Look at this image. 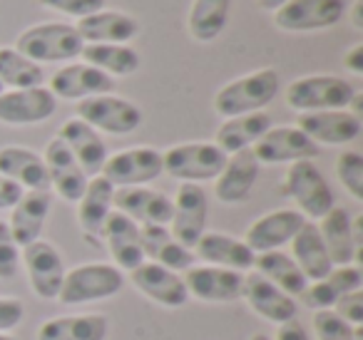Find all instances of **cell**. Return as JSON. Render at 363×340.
<instances>
[{
	"label": "cell",
	"mask_w": 363,
	"mask_h": 340,
	"mask_svg": "<svg viewBox=\"0 0 363 340\" xmlns=\"http://www.w3.org/2000/svg\"><path fill=\"white\" fill-rule=\"evenodd\" d=\"M279 87H281V80L274 67L254 70L249 75L227 82L214 95V112L224 120L249 115V112H262L279 95Z\"/></svg>",
	"instance_id": "obj_1"
},
{
	"label": "cell",
	"mask_w": 363,
	"mask_h": 340,
	"mask_svg": "<svg viewBox=\"0 0 363 340\" xmlns=\"http://www.w3.org/2000/svg\"><path fill=\"white\" fill-rule=\"evenodd\" d=\"M125 288V271H120L115 264H82L65 271L57 300L65 305H82L95 303V300L115 298Z\"/></svg>",
	"instance_id": "obj_2"
},
{
	"label": "cell",
	"mask_w": 363,
	"mask_h": 340,
	"mask_svg": "<svg viewBox=\"0 0 363 340\" xmlns=\"http://www.w3.org/2000/svg\"><path fill=\"white\" fill-rule=\"evenodd\" d=\"M82 47L85 42L77 35L75 26H67V23H40L23 30L16 40V50L38 65L70 62L80 57Z\"/></svg>",
	"instance_id": "obj_3"
},
{
	"label": "cell",
	"mask_w": 363,
	"mask_h": 340,
	"mask_svg": "<svg viewBox=\"0 0 363 340\" xmlns=\"http://www.w3.org/2000/svg\"><path fill=\"white\" fill-rule=\"evenodd\" d=\"M227 154L214 142H187L174 144L162 154V166L172 179L182 184H202L222 174Z\"/></svg>",
	"instance_id": "obj_4"
},
{
	"label": "cell",
	"mask_w": 363,
	"mask_h": 340,
	"mask_svg": "<svg viewBox=\"0 0 363 340\" xmlns=\"http://www.w3.org/2000/svg\"><path fill=\"white\" fill-rule=\"evenodd\" d=\"M356 87L348 80L336 75H308L289 82L286 105L296 110L298 115L306 112H328V110H346Z\"/></svg>",
	"instance_id": "obj_5"
},
{
	"label": "cell",
	"mask_w": 363,
	"mask_h": 340,
	"mask_svg": "<svg viewBox=\"0 0 363 340\" xmlns=\"http://www.w3.org/2000/svg\"><path fill=\"white\" fill-rule=\"evenodd\" d=\"M284 191L291 196L294 204L298 206L303 219L318 221L333 209V191L328 186L326 176L321 174L311 159H301L289 164L286 176H284Z\"/></svg>",
	"instance_id": "obj_6"
},
{
	"label": "cell",
	"mask_w": 363,
	"mask_h": 340,
	"mask_svg": "<svg viewBox=\"0 0 363 340\" xmlns=\"http://www.w3.org/2000/svg\"><path fill=\"white\" fill-rule=\"evenodd\" d=\"M77 117L97 132L132 135L142 125V110L117 95H95L77 102Z\"/></svg>",
	"instance_id": "obj_7"
},
{
	"label": "cell",
	"mask_w": 363,
	"mask_h": 340,
	"mask_svg": "<svg viewBox=\"0 0 363 340\" xmlns=\"http://www.w3.org/2000/svg\"><path fill=\"white\" fill-rule=\"evenodd\" d=\"M162 171H164V166H162L160 149H155V147H130V149L115 152V154L107 157L100 174L115 189H125V186L150 184Z\"/></svg>",
	"instance_id": "obj_8"
},
{
	"label": "cell",
	"mask_w": 363,
	"mask_h": 340,
	"mask_svg": "<svg viewBox=\"0 0 363 340\" xmlns=\"http://www.w3.org/2000/svg\"><path fill=\"white\" fill-rule=\"evenodd\" d=\"M346 16L343 0H289L274 11V26L286 33L326 30L341 23Z\"/></svg>",
	"instance_id": "obj_9"
},
{
	"label": "cell",
	"mask_w": 363,
	"mask_h": 340,
	"mask_svg": "<svg viewBox=\"0 0 363 340\" xmlns=\"http://www.w3.org/2000/svg\"><path fill=\"white\" fill-rule=\"evenodd\" d=\"M207 219H209V201L202 186L179 184L174 199H172L169 234L184 249H194V244L207 231Z\"/></svg>",
	"instance_id": "obj_10"
},
{
	"label": "cell",
	"mask_w": 363,
	"mask_h": 340,
	"mask_svg": "<svg viewBox=\"0 0 363 340\" xmlns=\"http://www.w3.org/2000/svg\"><path fill=\"white\" fill-rule=\"evenodd\" d=\"M21 264H26L33 293L43 300H57L62 278H65V261L60 251L50 241L38 239L23 249Z\"/></svg>",
	"instance_id": "obj_11"
},
{
	"label": "cell",
	"mask_w": 363,
	"mask_h": 340,
	"mask_svg": "<svg viewBox=\"0 0 363 340\" xmlns=\"http://www.w3.org/2000/svg\"><path fill=\"white\" fill-rule=\"evenodd\" d=\"M252 152L259 164H294L301 159L313 162L321 154V147L308 140L298 127H269Z\"/></svg>",
	"instance_id": "obj_12"
},
{
	"label": "cell",
	"mask_w": 363,
	"mask_h": 340,
	"mask_svg": "<svg viewBox=\"0 0 363 340\" xmlns=\"http://www.w3.org/2000/svg\"><path fill=\"white\" fill-rule=\"evenodd\" d=\"M189 298L204 303H234L244 295V273L219 266H192L184 271Z\"/></svg>",
	"instance_id": "obj_13"
},
{
	"label": "cell",
	"mask_w": 363,
	"mask_h": 340,
	"mask_svg": "<svg viewBox=\"0 0 363 340\" xmlns=\"http://www.w3.org/2000/svg\"><path fill=\"white\" fill-rule=\"evenodd\" d=\"M57 110V97L43 87H28V90H3L0 92V122L11 127L40 125L50 120Z\"/></svg>",
	"instance_id": "obj_14"
},
{
	"label": "cell",
	"mask_w": 363,
	"mask_h": 340,
	"mask_svg": "<svg viewBox=\"0 0 363 340\" xmlns=\"http://www.w3.org/2000/svg\"><path fill=\"white\" fill-rule=\"evenodd\" d=\"M43 162H45V169H48L50 191H55L62 201L77 204L80 196L85 194V186L90 181V176L82 171V166L77 164V159L72 157V152L67 149V144L60 137H52L48 142Z\"/></svg>",
	"instance_id": "obj_15"
},
{
	"label": "cell",
	"mask_w": 363,
	"mask_h": 340,
	"mask_svg": "<svg viewBox=\"0 0 363 340\" xmlns=\"http://www.w3.org/2000/svg\"><path fill=\"white\" fill-rule=\"evenodd\" d=\"M130 283L140 290L142 295H147L150 300H155L162 308H182L189 303V293L184 278L174 271L164 268L160 264L152 261H142L137 268L130 271Z\"/></svg>",
	"instance_id": "obj_16"
},
{
	"label": "cell",
	"mask_w": 363,
	"mask_h": 340,
	"mask_svg": "<svg viewBox=\"0 0 363 340\" xmlns=\"http://www.w3.org/2000/svg\"><path fill=\"white\" fill-rule=\"evenodd\" d=\"M306 224L301 211L296 209H277L269 214L259 216L252 226L247 229L244 244L254 251V254H267V251H281L284 244H291L294 236L301 231Z\"/></svg>",
	"instance_id": "obj_17"
},
{
	"label": "cell",
	"mask_w": 363,
	"mask_h": 340,
	"mask_svg": "<svg viewBox=\"0 0 363 340\" xmlns=\"http://www.w3.org/2000/svg\"><path fill=\"white\" fill-rule=\"evenodd\" d=\"M112 209L125 214L135 224L167 226L172 221V199L150 186H125L115 189Z\"/></svg>",
	"instance_id": "obj_18"
},
{
	"label": "cell",
	"mask_w": 363,
	"mask_h": 340,
	"mask_svg": "<svg viewBox=\"0 0 363 340\" xmlns=\"http://www.w3.org/2000/svg\"><path fill=\"white\" fill-rule=\"evenodd\" d=\"M48 90L60 100H87L95 95H110L115 90V80L97 67L85 65V62H70V65L60 67L55 75L50 77Z\"/></svg>",
	"instance_id": "obj_19"
},
{
	"label": "cell",
	"mask_w": 363,
	"mask_h": 340,
	"mask_svg": "<svg viewBox=\"0 0 363 340\" xmlns=\"http://www.w3.org/2000/svg\"><path fill=\"white\" fill-rule=\"evenodd\" d=\"M296 127L311 142L321 144H348L358 140L363 130L361 117L351 115L348 110H328V112H306L298 115Z\"/></svg>",
	"instance_id": "obj_20"
},
{
	"label": "cell",
	"mask_w": 363,
	"mask_h": 340,
	"mask_svg": "<svg viewBox=\"0 0 363 340\" xmlns=\"http://www.w3.org/2000/svg\"><path fill=\"white\" fill-rule=\"evenodd\" d=\"M244 300L247 305L259 315V318L269 320V323H286L294 320L298 313L296 298H291L289 293H284L281 288H277L274 283H269L267 278H262L259 273H244Z\"/></svg>",
	"instance_id": "obj_21"
},
{
	"label": "cell",
	"mask_w": 363,
	"mask_h": 340,
	"mask_svg": "<svg viewBox=\"0 0 363 340\" xmlns=\"http://www.w3.org/2000/svg\"><path fill=\"white\" fill-rule=\"evenodd\" d=\"M85 45H127L140 33V23L120 11H100L80 18L75 26Z\"/></svg>",
	"instance_id": "obj_22"
},
{
	"label": "cell",
	"mask_w": 363,
	"mask_h": 340,
	"mask_svg": "<svg viewBox=\"0 0 363 340\" xmlns=\"http://www.w3.org/2000/svg\"><path fill=\"white\" fill-rule=\"evenodd\" d=\"M259 169H262V164L257 162L252 149H242L237 154H229L222 174L214 179L217 181L214 184V196L222 204H232V206L247 201L259 179Z\"/></svg>",
	"instance_id": "obj_23"
},
{
	"label": "cell",
	"mask_w": 363,
	"mask_h": 340,
	"mask_svg": "<svg viewBox=\"0 0 363 340\" xmlns=\"http://www.w3.org/2000/svg\"><path fill=\"white\" fill-rule=\"evenodd\" d=\"M62 142L67 144V149L72 152V157L77 159V164L82 166L87 176H97L105 166L107 157V144H105V137L100 135L97 130H92L87 122H82L80 117H72L67 120L65 125L60 127L57 132Z\"/></svg>",
	"instance_id": "obj_24"
},
{
	"label": "cell",
	"mask_w": 363,
	"mask_h": 340,
	"mask_svg": "<svg viewBox=\"0 0 363 340\" xmlns=\"http://www.w3.org/2000/svg\"><path fill=\"white\" fill-rule=\"evenodd\" d=\"M194 259H202L207 266H219V268H232L239 273H247L254 266V251L244 244L242 239H234L229 234L219 231H204L202 239L192 249Z\"/></svg>",
	"instance_id": "obj_25"
},
{
	"label": "cell",
	"mask_w": 363,
	"mask_h": 340,
	"mask_svg": "<svg viewBox=\"0 0 363 340\" xmlns=\"http://www.w3.org/2000/svg\"><path fill=\"white\" fill-rule=\"evenodd\" d=\"M102 244L110 251L112 264L120 271H127V273L145 261L142 241H140V224L127 219L120 211H112L107 216L105 229H102Z\"/></svg>",
	"instance_id": "obj_26"
},
{
	"label": "cell",
	"mask_w": 363,
	"mask_h": 340,
	"mask_svg": "<svg viewBox=\"0 0 363 340\" xmlns=\"http://www.w3.org/2000/svg\"><path fill=\"white\" fill-rule=\"evenodd\" d=\"M112 196H115V186L102 174H97L90 176L85 194L77 201V224H80L82 234L92 241V246H100L105 221L115 211L112 209Z\"/></svg>",
	"instance_id": "obj_27"
},
{
	"label": "cell",
	"mask_w": 363,
	"mask_h": 340,
	"mask_svg": "<svg viewBox=\"0 0 363 340\" xmlns=\"http://www.w3.org/2000/svg\"><path fill=\"white\" fill-rule=\"evenodd\" d=\"M363 288V271L358 264L333 266L321 280H311L301 293L303 305L311 310H331L341 295Z\"/></svg>",
	"instance_id": "obj_28"
},
{
	"label": "cell",
	"mask_w": 363,
	"mask_h": 340,
	"mask_svg": "<svg viewBox=\"0 0 363 340\" xmlns=\"http://www.w3.org/2000/svg\"><path fill=\"white\" fill-rule=\"evenodd\" d=\"M52 209V194L50 191H23L21 201L11 209V229L13 239L21 249H26L28 244L40 239L45 221L50 216Z\"/></svg>",
	"instance_id": "obj_29"
},
{
	"label": "cell",
	"mask_w": 363,
	"mask_h": 340,
	"mask_svg": "<svg viewBox=\"0 0 363 340\" xmlns=\"http://www.w3.org/2000/svg\"><path fill=\"white\" fill-rule=\"evenodd\" d=\"M0 176L16 181L23 191H50L45 162L28 147H3L0 149Z\"/></svg>",
	"instance_id": "obj_30"
},
{
	"label": "cell",
	"mask_w": 363,
	"mask_h": 340,
	"mask_svg": "<svg viewBox=\"0 0 363 340\" xmlns=\"http://www.w3.org/2000/svg\"><path fill=\"white\" fill-rule=\"evenodd\" d=\"M140 241H142V254H145L147 261L164 266V268L174 271V273L192 268L194 261H197L192 249H184L169 234L167 226H155V224L140 226Z\"/></svg>",
	"instance_id": "obj_31"
},
{
	"label": "cell",
	"mask_w": 363,
	"mask_h": 340,
	"mask_svg": "<svg viewBox=\"0 0 363 340\" xmlns=\"http://www.w3.org/2000/svg\"><path fill=\"white\" fill-rule=\"evenodd\" d=\"M110 318L102 313L55 315L38 328V340H107Z\"/></svg>",
	"instance_id": "obj_32"
},
{
	"label": "cell",
	"mask_w": 363,
	"mask_h": 340,
	"mask_svg": "<svg viewBox=\"0 0 363 340\" xmlns=\"http://www.w3.org/2000/svg\"><path fill=\"white\" fill-rule=\"evenodd\" d=\"M316 226L333 266H348L361 261V251L356 249V241H353L351 216L346 209L333 206L323 219H318Z\"/></svg>",
	"instance_id": "obj_33"
},
{
	"label": "cell",
	"mask_w": 363,
	"mask_h": 340,
	"mask_svg": "<svg viewBox=\"0 0 363 340\" xmlns=\"http://www.w3.org/2000/svg\"><path fill=\"white\" fill-rule=\"evenodd\" d=\"M272 127V117L267 112H249V115L229 117L224 125L217 130L214 144L224 152V154H237L242 149H252Z\"/></svg>",
	"instance_id": "obj_34"
},
{
	"label": "cell",
	"mask_w": 363,
	"mask_h": 340,
	"mask_svg": "<svg viewBox=\"0 0 363 340\" xmlns=\"http://www.w3.org/2000/svg\"><path fill=\"white\" fill-rule=\"evenodd\" d=\"M289 256L296 261V266L303 271L308 283L311 280H321L333 268L326 246H323V239L318 234L316 221H306L301 226V231L291 239V254Z\"/></svg>",
	"instance_id": "obj_35"
},
{
	"label": "cell",
	"mask_w": 363,
	"mask_h": 340,
	"mask_svg": "<svg viewBox=\"0 0 363 340\" xmlns=\"http://www.w3.org/2000/svg\"><path fill=\"white\" fill-rule=\"evenodd\" d=\"M254 273H259L262 278H267L269 283H274L277 288H281L284 293H289L291 298L306 290L308 280L303 276V271L296 266V261L284 251H267V254L254 256Z\"/></svg>",
	"instance_id": "obj_36"
},
{
	"label": "cell",
	"mask_w": 363,
	"mask_h": 340,
	"mask_svg": "<svg viewBox=\"0 0 363 340\" xmlns=\"http://www.w3.org/2000/svg\"><path fill=\"white\" fill-rule=\"evenodd\" d=\"M229 3L232 0H192L187 21L189 35L197 42L217 40L229 23Z\"/></svg>",
	"instance_id": "obj_37"
},
{
	"label": "cell",
	"mask_w": 363,
	"mask_h": 340,
	"mask_svg": "<svg viewBox=\"0 0 363 340\" xmlns=\"http://www.w3.org/2000/svg\"><path fill=\"white\" fill-rule=\"evenodd\" d=\"M85 65L97 67L110 77H130L140 70V55L130 45H85L80 52Z\"/></svg>",
	"instance_id": "obj_38"
},
{
	"label": "cell",
	"mask_w": 363,
	"mask_h": 340,
	"mask_svg": "<svg viewBox=\"0 0 363 340\" xmlns=\"http://www.w3.org/2000/svg\"><path fill=\"white\" fill-rule=\"evenodd\" d=\"M0 85L11 90L45 85V70L38 62L28 60L16 47H0Z\"/></svg>",
	"instance_id": "obj_39"
},
{
	"label": "cell",
	"mask_w": 363,
	"mask_h": 340,
	"mask_svg": "<svg viewBox=\"0 0 363 340\" xmlns=\"http://www.w3.org/2000/svg\"><path fill=\"white\" fill-rule=\"evenodd\" d=\"M311 323L316 340H363L361 325H348L333 310H313Z\"/></svg>",
	"instance_id": "obj_40"
},
{
	"label": "cell",
	"mask_w": 363,
	"mask_h": 340,
	"mask_svg": "<svg viewBox=\"0 0 363 340\" xmlns=\"http://www.w3.org/2000/svg\"><path fill=\"white\" fill-rule=\"evenodd\" d=\"M336 176L343 189L356 201H363V157L358 152H343L336 159Z\"/></svg>",
	"instance_id": "obj_41"
},
{
	"label": "cell",
	"mask_w": 363,
	"mask_h": 340,
	"mask_svg": "<svg viewBox=\"0 0 363 340\" xmlns=\"http://www.w3.org/2000/svg\"><path fill=\"white\" fill-rule=\"evenodd\" d=\"M18 271H21V246L13 239L8 221H0V278H16Z\"/></svg>",
	"instance_id": "obj_42"
},
{
	"label": "cell",
	"mask_w": 363,
	"mask_h": 340,
	"mask_svg": "<svg viewBox=\"0 0 363 340\" xmlns=\"http://www.w3.org/2000/svg\"><path fill=\"white\" fill-rule=\"evenodd\" d=\"M38 3L72 18H87L92 13L105 11V0H38Z\"/></svg>",
	"instance_id": "obj_43"
},
{
	"label": "cell",
	"mask_w": 363,
	"mask_h": 340,
	"mask_svg": "<svg viewBox=\"0 0 363 340\" xmlns=\"http://www.w3.org/2000/svg\"><path fill=\"white\" fill-rule=\"evenodd\" d=\"M331 310L341 315L348 325H363V290H351V293L341 295Z\"/></svg>",
	"instance_id": "obj_44"
},
{
	"label": "cell",
	"mask_w": 363,
	"mask_h": 340,
	"mask_svg": "<svg viewBox=\"0 0 363 340\" xmlns=\"http://www.w3.org/2000/svg\"><path fill=\"white\" fill-rule=\"evenodd\" d=\"M26 318V305L21 298L0 295V333H11Z\"/></svg>",
	"instance_id": "obj_45"
},
{
	"label": "cell",
	"mask_w": 363,
	"mask_h": 340,
	"mask_svg": "<svg viewBox=\"0 0 363 340\" xmlns=\"http://www.w3.org/2000/svg\"><path fill=\"white\" fill-rule=\"evenodd\" d=\"M21 196H23V189L16 184V181L0 176V211L13 209V206L21 201Z\"/></svg>",
	"instance_id": "obj_46"
},
{
	"label": "cell",
	"mask_w": 363,
	"mask_h": 340,
	"mask_svg": "<svg viewBox=\"0 0 363 340\" xmlns=\"http://www.w3.org/2000/svg\"><path fill=\"white\" fill-rule=\"evenodd\" d=\"M274 340H311V335H308L306 328H303V325L294 318V320H286V323L277 325Z\"/></svg>",
	"instance_id": "obj_47"
},
{
	"label": "cell",
	"mask_w": 363,
	"mask_h": 340,
	"mask_svg": "<svg viewBox=\"0 0 363 340\" xmlns=\"http://www.w3.org/2000/svg\"><path fill=\"white\" fill-rule=\"evenodd\" d=\"M343 65H346V70L353 72V75H363V42L353 45L351 50L346 52V57H343Z\"/></svg>",
	"instance_id": "obj_48"
},
{
	"label": "cell",
	"mask_w": 363,
	"mask_h": 340,
	"mask_svg": "<svg viewBox=\"0 0 363 340\" xmlns=\"http://www.w3.org/2000/svg\"><path fill=\"white\" fill-rule=\"evenodd\" d=\"M351 23L356 30H363V0H356L351 8Z\"/></svg>",
	"instance_id": "obj_49"
},
{
	"label": "cell",
	"mask_w": 363,
	"mask_h": 340,
	"mask_svg": "<svg viewBox=\"0 0 363 340\" xmlns=\"http://www.w3.org/2000/svg\"><path fill=\"white\" fill-rule=\"evenodd\" d=\"M259 8H264V11H279V8L284 6V3H289V0H257Z\"/></svg>",
	"instance_id": "obj_50"
},
{
	"label": "cell",
	"mask_w": 363,
	"mask_h": 340,
	"mask_svg": "<svg viewBox=\"0 0 363 340\" xmlns=\"http://www.w3.org/2000/svg\"><path fill=\"white\" fill-rule=\"evenodd\" d=\"M249 340H274V338H272V335H267V333H254Z\"/></svg>",
	"instance_id": "obj_51"
},
{
	"label": "cell",
	"mask_w": 363,
	"mask_h": 340,
	"mask_svg": "<svg viewBox=\"0 0 363 340\" xmlns=\"http://www.w3.org/2000/svg\"><path fill=\"white\" fill-rule=\"evenodd\" d=\"M0 340H16V338L11 333H0Z\"/></svg>",
	"instance_id": "obj_52"
},
{
	"label": "cell",
	"mask_w": 363,
	"mask_h": 340,
	"mask_svg": "<svg viewBox=\"0 0 363 340\" xmlns=\"http://www.w3.org/2000/svg\"><path fill=\"white\" fill-rule=\"evenodd\" d=\"M3 90H6V87H3V85H0V92H3Z\"/></svg>",
	"instance_id": "obj_53"
}]
</instances>
